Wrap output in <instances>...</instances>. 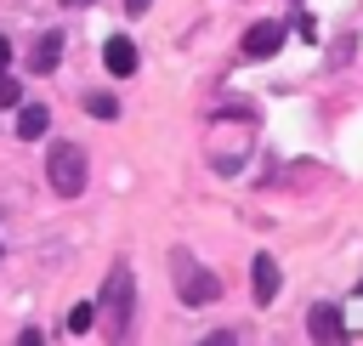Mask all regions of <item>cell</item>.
Instances as JSON below:
<instances>
[{
    "instance_id": "obj_1",
    "label": "cell",
    "mask_w": 363,
    "mask_h": 346,
    "mask_svg": "<svg viewBox=\"0 0 363 346\" xmlns=\"http://www.w3.org/2000/svg\"><path fill=\"white\" fill-rule=\"evenodd\" d=\"M85 176H91V164H85V147L79 142H51L45 147V182H51L57 199H79L85 193Z\"/></svg>"
},
{
    "instance_id": "obj_2",
    "label": "cell",
    "mask_w": 363,
    "mask_h": 346,
    "mask_svg": "<svg viewBox=\"0 0 363 346\" xmlns=\"http://www.w3.org/2000/svg\"><path fill=\"white\" fill-rule=\"evenodd\" d=\"M170 272H176L182 306H210V301H221V278H216L210 267H199L193 250H176V255H170Z\"/></svg>"
},
{
    "instance_id": "obj_3",
    "label": "cell",
    "mask_w": 363,
    "mask_h": 346,
    "mask_svg": "<svg viewBox=\"0 0 363 346\" xmlns=\"http://www.w3.org/2000/svg\"><path fill=\"white\" fill-rule=\"evenodd\" d=\"M130 295H136V284H130V267L125 261H113V272H108V289H102V306H108V335L113 340H125L130 335Z\"/></svg>"
},
{
    "instance_id": "obj_4",
    "label": "cell",
    "mask_w": 363,
    "mask_h": 346,
    "mask_svg": "<svg viewBox=\"0 0 363 346\" xmlns=\"http://www.w3.org/2000/svg\"><path fill=\"white\" fill-rule=\"evenodd\" d=\"M278 45H284V23H278V17H261V23H250L238 57H244V62H267V57H278Z\"/></svg>"
},
{
    "instance_id": "obj_5",
    "label": "cell",
    "mask_w": 363,
    "mask_h": 346,
    "mask_svg": "<svg viewBox=\"0 0 363 346\" xmlns=\"http://www.w3.org/2000/svg\"><path fill=\"white\" fill-rule=\"evenodd\" d=\"M306 335L323 340V346L346 340V318H340V306H335V301H312V312H306Z\"/></svg>"
},
{
    "instance_id": "obj_6",
    "label": "cell",
    "mask_w": 363,
    "mask_h": 346,
    "mask_svg": "<svg viewBox=\"0 0 363 346\" xmlns=\"http://www.w3.org/2000/svg\"><path fill=\"white\" fill-rule=\"evenodd\" d=\"M250 278H255V306H272V301H278V289H284L278 261H272V255H255V261H250Z\"/></svg>"
},
{
    "instance_id": "obj_7",
    "label": "cell",
    "mask_w": 363,
    "mask_h": 346,
    "mask_svg": "<svg viewBox=\"0 0 363 346\" xmlns=\"http://www.w3.org/2000/svg\"><path fill=\"white\" fill-rule=\"evenodd\" d=\"M57 62H62V34H57V28H45V34L34 40V51H28V68H34V74H51Z\"/></svg>"
},
{
    "instance_id": "obj_8",
    "label": "cell",
    "mask_w": 363,
    "mask_h": 346,
    "mask_svg": "<svg viewBox=\"0 0 363 346\" xmlns=\"http://www.w3.org/2000/svg\"><path fill=\"white\" fill-rule=\"evenodd\" d=\"M102 62H108V74H136V45L125 40V34H108V45H102Z\"/></svg>"
},
{
    "instance_id": "obj_9",
    "label": "cell",
    "mask_w": 363,
    "mask_h": 346,
    "mask_svg": "<svg viewBox=\"0 0 363 346\" xmlns=\"http://www.w3.org/2000/svg\"><path fill=\"white\" fill-rule=\"evenodd\" d=\"M45 130H51V108H45V102L17 108V136H23V142H40Z\"/></svg>"
},
{
    "instance_id": "obj_10",
    "label": "cell",
    "mask_w": 363,
    "mask_h": 346,
    "mask_svg": "<svg viewBox=\"0 0 363 346\" xmlns=\"http://www.w3.org/2000/svg\"><path fill=\"white\" fill-rule=\"evenodd\" d=\"M85 113H96V119H119V96H113V91H91V96H85Z\"/></svg>"
},
{
    "instance_id": "obj_11",
    "label": "cell",
    "mask_w": 363,
    "mask_h": 346,
    "mask_svg": "<svg viewBox=\"0 0 363 346\" xmlns=\"http://www.w3.org/2000/svg\"><path fill=\"white\" fill-rule=\"evenodd\" d=\"M91 323H96V301H79L68 312V335H91Z\"/></svg>"
},
{
    "instance_id": "obj_12",
    "label": "cell",
    "mask_w": 363,
    "mask_h": 346,
    "mask_svg": "<svg viewBox=\"0 0 363 346\" xmlns=\"http://www.w3.org/2000/svg\"><path fill=\"white\" fill-rule=\"evenodd\" d=\"M17 102H23V91H17V79L0 68V108H17Z\"/></svg>"
},
{
    "instance_id": "obj_13",
    "label": "cell",
    "mask_w": 363,
    "mask_h": 346,
    "mask_svg": "<svg viewBox=\"0 0 363 346\" xmlns=\"http://www.w3.org/2000/svg\"><path fill=\"white\" fill-rule=\"evenodd\" d=\"M147 6H153V0H125V11H130V17H142Z\"/></svg>"
},
{
    "instance_id": "obj_14",
    "label": "cell",
    "mask_w": 363,
    "mask_h": 346,
    "mask_svg": "<svg viewBox=\"0 0 363 346\" xmlns=\"http://www.w3.org/2000/svg\"><path fill=\"white\" fill-rule=\"evenodd\" d=\"M6 62H11V40L0 34V68H6Z\"/></svg>"
},
{
    "instance_id": "obj_15",
    "label": "cell",
    "mask_w": 363,
    "mask_h": 346,
    "mask_svg": "<svg viewBox=\"0 0 363 346\" xmlns=\"http://www.w3.org/2000/svg\"><path fill=\"white\" fill-rule=\"evenodd\" d=\"M62 6H68V11H79V6H96V0H62Z\"/></svg>"
},
{
    "instance_id": "obj_16",
    "label": "cell",
    "mask_w": 363,
    "mask_h": 346,
    "mask_svg": "<svg viewBox=\"0 0 363 346\" xmlns=\"http://www.w3.org/2000/svg\"><path fill=\"white\" fill-rule=\"evenodd\" d=\"M357 295H363V278H357Z\"/></svg>"
}]
</instances>
